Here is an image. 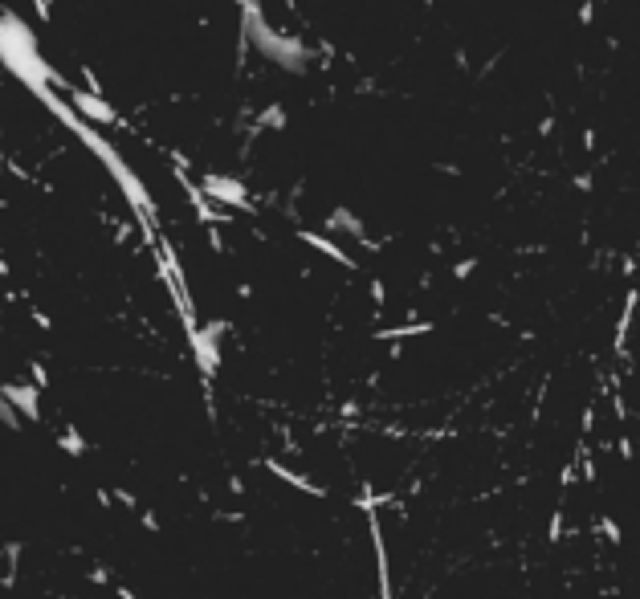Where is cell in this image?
Segmentation results:
<instances>
[{"label":"cell","mask_w":640,"mask_h":599,"mask_svg":"<svg viewBox=\"0 0 640 599\" xmlns=\"http://www.w3.org/2000/svg\"><path fill=\"white\" fill-rule=\"evenodd\" d=\"M579 143H583V151H595V143H600V135H595V131H583V139H579Z\"/></svg>","instance_id":"cell-14"},{"label":"cell","mask_w":640,"mask_h":599,"mask_svg":"<svg viewBox=\"0 0 640 599\" xmlns=\"http://www.w3.org/2000/svg\"><path fill=\"white\" fill-rule=\"evenodd\" d=\"M0 424L8 428V432H21V416H16V408L8 404V396L0 392Z\"/></svg>","instance_id":"cell-6"},{"label":"cell","mask_w":640,"mask_h":599,"mask_svg":"<svg viewBox=\"0 0 640 599\" xmlns=\"http://www.w3.org/2000/svg\"><path fill=\"white\" fill-rule=\"evenodd\" d=\"M90 583H102V587H106V583H110V571H106L102 563H94V567H90Z\"/></svg>","instance_id":"cell-11"},{"label":"cell","mask_w":640,"mask_h":599,"mask_svg":"<svg viewBox=\"0 0 640 599\" xmlns=\"http://www.w3.org/2000/svg\"><path fill=\"white\" fill-rule=\"evenodd\" d=\"M58 448H62L66 457H86V448H90V444L82 440V432L74 424H66L62 432H58Z\"/></svg>","instance_id":"cell-5"},{"label":"cell","mask_w":640,"mask_h":599,"mask_svg":"<svg viewBox=\"0 0 640 599\" xmlns=\"http://www.w3.org/2000/svg\"><path fill=\"white\" fill-rule=\"evenodd\" d=\"M0 392L8 396V404L16 408V416L41 424V387L33 379H21V383H0Z\"/></svg>","instance_id":"cell-1"},{"label":"cell","mask_w":640,"mask_h":599,"mask_svg":"<svg viewBox=\"0 0 640 599\" xmlns=\"http://www.w3.org/2000/svg\"><path fill=\"white\" fill-rule=\"evenodd\" d=\"M595 4H608V0H595Z\"/></svg>","instance_id":"cell-19"},{"label":"cell","mask_w":640,"mask_h":599,"mask_svg":"<svg viewBox=\"0 0 640 599\" xmlns=\"http://www.w3.org/2000/svg\"><path fill=\"white\" fill-rule=\"evenodd\" d=\"M261 469H265V473H273L282 485H294V489H298V494H306V498H326V485L310 481L306 473L290 469V465H286V461H278V457H265V461H261Z\"/></svg>","instance_id":"cell-2"},{"label":"cell","mask_w":640,"mask_h":599,"mask_svg":"<svg viewBox=\"0 0 640 599\" xmlns=\"http://www.w3.org/2000/svg\"><path fill=\"white\" fill-rule=\"evenodd\" d=\"M0 277H8V265H4V257H0Z\"/></svg>","instance_id":"cell-18"},{"label":"cell","mask_w":640,"mask_h":599,"mask_svg":"<svg viewBox=\"0 0 640 599\" xmlns=\"http://www.w3.org/2000/svg\"><path fill=\"white\" fill-rule=\"evenodd\" d=\"M591 21H595V0H583V4H579V25L587 29Z\"/></svg>","instance_id":"cell-9"},{"label":"cell","mask_w":640,"mask_h":599,"mask_svg":"<svg viewBox=\"0 0 640 599\" xmlns=\"http://www.w3.org/2000/svg\"><path fill=\"white\" fill-rule=\"evenodd\" d=\"M575 188H579V192H591V171H579V175H575Z\"/></svg>","instance_id":"cell-15"},{"label":"cell","mask_w":640,"mask_h":599,"mask_svg":"<svg viewBox=\"0 0 640 599\" xmlns=\"http://www.w3.org/2000/svg\"><path fill=\"white\" fill-rule=\"evenodd\" d=\"M298 241H302V245H310V249H319L322 257H330V261H334V265H343V269H355V257L343 253L330 237H319V233H298Z\"/></svg>","instance_id":"cell-3"},{"label":"cell","mask_w":640,"mask_h":599,"mask_svg":"<svg viewBox=\"0 0 640 599\" xmlns=\"http://www.w3.org/2000/svg\"><path fill=\"white\" fill-rule=\"evenodd\" d=\"M339 416H343V420H355V416H359V404H355V400H347V404L339 408Z\"/></svg>","instance_id":"cell-12"},{"label":"cell","mask_w":640,"mask_h":599,"mask_svg":"<svg viewBox=\"0 0 640 599\" xmlns=\"http://www.w3.org/2000/svg\"><path fill=\"white\" fill-rule=\"evenodd\" d=\"M21 550H25V542H4V575H0V587L4 591H12L16 587V563H21Z\"/></svg>","instance_id":"cell-4"},{"label":"cell","mask_w":640,"mask_h":599,"mask_svg":"<svg viewBox=\"0 0 640 599\" xmlns=\"http://www.w3.org/2000/svg\"><path fill=\"white\" fill-rule=\"evenodd\" d=\"M473 269H478V261H473V257H465V261H457V265H453V277H457V281H465Z\"/></svg>","instance_id":"cell-8"},{"label":"cell","mask_w":640,"mask_h":599,"mask_svg":"<svg viewBox=\"0 0 640 599\" xmlns=\"http://www.w3.org/2000/svg\"><path fill=\"white\" fill-rule=\"evenodd\" d=\"M217 518H225V522H245V513H237V510H217Z\"/></svg>","instance_id":"cell-17"},{"label":"cell","mask_w":640,"mask_h":599,"mask_svg":"<svg viewBox=\"0 0 640 599\" xmlns=\"http://www.w3.org/2000/svg\"><path fill=\"white\" fill-rule=\"evenodd\" d=\"M110 498H114V502H119V506H127V510H139V498H135V494H131V489H123V485H119V489H114V494H110Z\"/></svg>","instance_id":"cell-7"},{"label":"cell","mask_w":640,"mask_h":599,"mask_svg":"<svg viewBox=\"0 0 640 599\" xmlns=\"http://www.w3.org/2000/svg\"><path fill=\"white\" fill-rule=\"evenodd\" d=\"M29 375H33V383H37V387H49V371H45L41 363H29Z\"/></svg>","instance_id":"cell-10"},{"label":"cell","mask_w":640,"mask_h":599,"mask_svg":"<svg viewBox=\"0 0 640 599\" xmlns=\"http://www.w3.org/2000/svg\"><path fill=\"white\" fill-rule=\"evenodd\" d=\"M139 522H143V530H160V518H156L151 510H143V513H139Z\"/></svg>","instance_id":"cell-13"},{"label":"cell","mask_w":640,"mask_h":599,"mask_svg":"<svg viewBox=\"0 0 640 599\" xmlns=\"http://www.w3.org/2000/svg\"><path fill=\"white\" fill-rule=\"evenodd\" d=\"M114 596H119V599H139L131 587H127V583H114Z\"/></svg>","instance_id":"cell-16"}]
</instances>
